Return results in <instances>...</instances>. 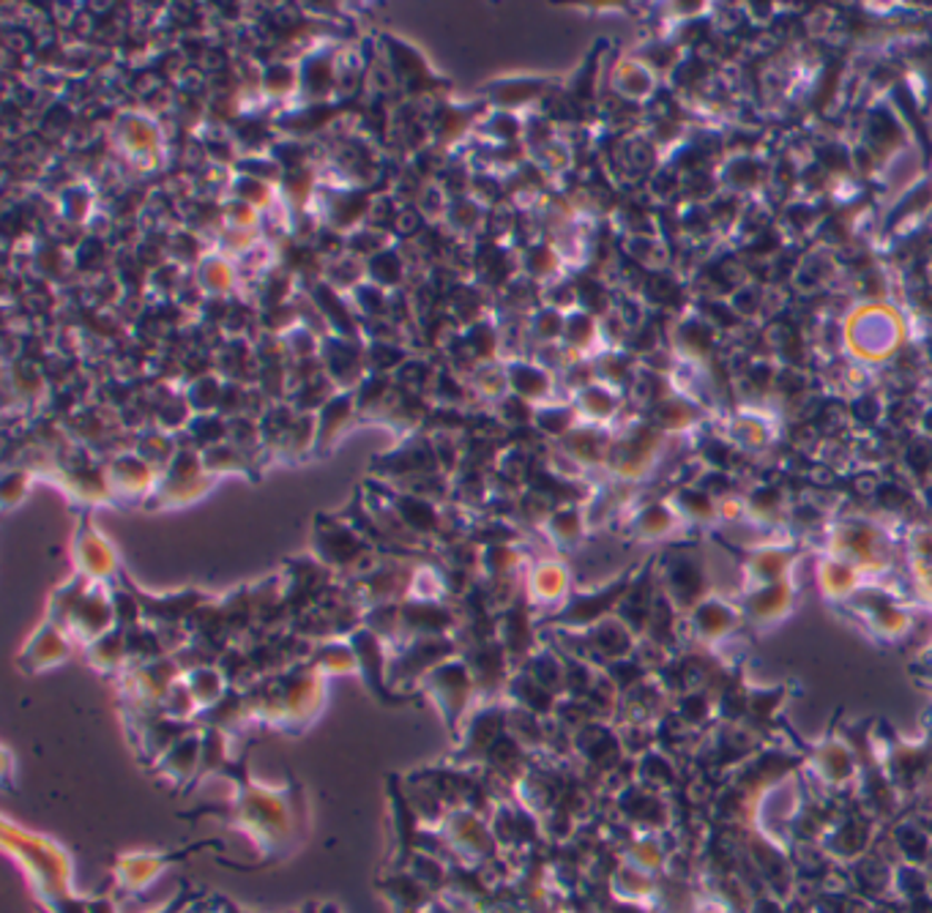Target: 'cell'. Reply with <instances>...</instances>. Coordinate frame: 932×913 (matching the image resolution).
<instances>
[{
  "label": "cell",
  "mask_w": 932,
  "mask_h": 913,
  "mask_svg": "<svg viewBox=\"0 0 932 913\" xmlns=\"http://www.w3.org/2000/svg\"><path fill=\"white\" fill-rule=\"evenodd\" d=\"M244 692L255 722L279 733L307 731L326 706V678L309 662L262 676Z\"/></svg>",
  "instance_id": "obj_1"
},
{
  "label": "cell",
  "mask_w": 932,
  "mask_h": 913,
  "mask_svg": "<svg viewBox=\"0 0 932 913\" xmlns=\"http://www.w3.org/2000/svg\"><path fill=\"white\" fill-rule=\"evenodd\" d=\"M418 695L427 697L435 706V712L444 720L446 731H449L452 742L457 738L459 727H463L465 717L470 714V708L479 703V695H476L474 673H470L468 662H465L463 654L452 656L444 665L435 667L422 684H418Z\"/></svg>",
  "instance_id": "obj_2"
},
{
  "label": "cell",
  "mask_w": 932,
  "mask_h": 913,
  "mask_svg": "<svg viewBox=\"0 0 932 913\" xmlns=\"http://www.w3.org/2000/svg\"><path fill=\"white\" fill-rule=\"evenodd\" d=\"M506 736V703L493 701V703H476L470 708V714L465 717L463 727H459L457 738H454V752H452V766H484L489 750Z\"/></svg>",
  "instance_id": "obj_3"
},
{
  "label": "cell",
  "mask_w": 932,
  "mask_h": 913,
  "mask_svg": "<svg viewBox=\"0 0 932 913\" xmlns=\"http://www.w3.org/2000/svg\"><path fill=\"white\" fill-rule=\"evenodd\" d=\"M829 555L851 560L864 575L889 569V536L867 520H845L832 534Z\"/></svg>",
  "instance_id": "obj_4"
},
{
  "label": "cell",
  "mask_w": 932,
  "mask_h": 913,
  "mask_svg": "<svg viewBox=\"0 0 932 913\" xmlns=\"http://www.w3.org/2000/svg\"><path fill=\"white\" fill-rule=\"evenodd\" d=\"M348 641L358 656V678L367 686L369 695H373L375 701L386 703V706H399V703L408 701V697L394 692L391 684H388L391 648H388L375 632H369L367 626H361L354 635H348Z\"/></svg>",
  "instance_id": "obj_5"
},
{
  "label": "cell",
  "mask_w": 932,
  "mask_h": 913,
  "mask_svg": "<svg viewBox=\"0 0 932 913\" xmlns=\"http://www.w3.org/2000/svg\"><path fill=\"white\" fill-rule=\"evenodd\" d=\"M465 652L468 654H463V656H465V662H468L470 673H474L479 703L504 701L506 684H509L512 673H515V665H512L509 654L500 648L498 641L476 643L474 648H465Z\"/></svg>",
  "instance_id": "obj_6"
},
{
  "label": "cell",
  "mask_w": 932,
  "mask_h": 913,
  "mask_svg": "<svg viewBox=\"0 0 932 913\" xmlns=\"http://www.w3.org/2000/svg\"><path fill=\"white\" fill-rule=\"evenodd\" d=\"M200 750H202V727L187 733L178 744H172L165 755L153 763V772L159 774L161 780H167L170 785L181 787L187 785V791H192V783L197 777V768H200Z\"/></svg>",
  "instance_id": "obj_7"
},
{
  "label": "cell",
  "mask_w": 932,
  "mask_h": 913,
  "mask_svg": "<svg viewBox=\"0 0 932 913\" xmlns=\"http://www.w3.org/2000/svg\"><path fill=\"white\" fill-rule=\"evenodd\" d=\"M856 320L864 324L862 337H853L851 343L862 356H867V359H883V356H889L892 350L900 348V320L894 318L892 312H886V309L881 307H872L867 312L859 315Z\"/></svg>",
  "instance_id": "obj_8"
},
{
  "label": "cell",
  "mask_w": 932,
  "mask_h": 913,
  "mask_svg": "<svg viewBox=\"0 0 932 913\" xmlns=\"http://www.w3.org/2000/svg\"><path fill=\"white\" fill-rule=\"evenodd\" d=\"M71 654V643L66 637V629L56 624L41 626L39 632L31 637L26 648L20 654V667L28 673V676H36L41 671H50V667L63 665Z\"/></svg>",
  "instance_id": "obj_9"
},
{
  "label": "cell",
  "mask_w": 932,
  "mask_h": 913,
  "mask_svg": "<svg viewBox=\"0 0 932 913\" xmlns=\"http://www.w3.org/2000/svg\"><path fill=\"white\" fill-rule=\"evenodd\" d=\"M197 727H200L197 722H178V720L167 717L165 712H159L157 717L148 720L131 738H135L137 752H140L142 761L153 766V763H157L159 757L172 747V744L181 742L187 733L197 731Z\"/></svg>",
  "instance_id": "obj_10"
},
{
  "label": "cell",
  "mask_w": 932,
  "mask_h": 913,
  "mask_svg": "<svg viewBox=\"0 0 932 913\" xmlns=\"http://www.w3.org/2000/svg\"><path fill=\"white\" fill-rule=\"evenodd\" d=\"M793 602H796V588H793V583L780 580L772 583V586L752 588L750 594H746L744 613L750 616L752 624L774 626L793 611Z\"/></svg>",
  "instance_id": "obj_11"
},
{
  "label": "cell",
  "mask_w": 932,
  "mask_h": 913,
  "mask_svg": "<svg viewBox=\"0 0 932 913\" xmlns=\"http://www.w3.org/2000/svg\"><path fill=\"white\" fill-rule=\"evenodd\" d=\"M504 701L509 703V706L525 708V712L536 714V717L549 720L555 714V706H558L561 697L555 695V692H549L547 686L534 682L528 673L519 671V667H517V671L512 673L509 684H506Z\"/></svg>",
  "instance_id": "obj_12"
},
{
  "label": "cell",
  "mask_w": 932,
  "mask_h": 913,
  "mask_svg": "<svg viewBox=\"0 0 932 913\" xmlns=\"http://www.w3.org/2000/svg\"><path fill=\"white\" fill-rule=\"evenodd\" d=\"M817 588L834 602L851 599V596H856L859 591L864 588V572L859 569V566H853L851 560L826 555V558L817 564Z\"/></svg>",
  "instance_id": "obj_13"
},
{
  "label": "cell",
  "mask_w": 932,
  "mask_h": 913,
  "mask_svg": "<svg viewBox=\"0 0 932 913\" xmlns=\"http://www.w3.org/2000/svg\"><path fill=\"white\" fill-rule=\"evenodd\" d=\"M86 662L93 667V671L101 673V676H116V678L121 676V673L129 667L127 632L110 629L107 635H101L93 643H88Z\"/></svg>",
  "instance_id": "obj_14"
},
{
  "label": "cell",
  "mask_w": 932,
  "mask_h": 913,
  "mask_svg": "<svg viewBox=\"0 0 932 913\" xmlns=\"http://www.w3.org/2000/svg\"><path fill=\"white\" fill-rule=\"evenodd\" d=\"M249 722H255V717H252V708H249L247 692L236 689V686L227 689V695L217 703V706L208 708V712H202L200 717H197V725L200 727H217V731H225L227 736L241 731V727L249 725Z\"/></svg>",
  "instance_id": "obj_15"
},
{
  "label": "cell",
  "mask_w": 932,
  "mask_h": 913,
  "mask_svg": "<svg viewBox=\"0 0 932 913\" xmlns=\"http://www.w3.org/2000/svg\"><path fill=\"white\" fill-rule=\"evenodd\" d=\"M793 566V555L782 547L763 545L752 553L750 564L744 566L746 575H750V591L761 586H772V583L787 580V572Z\"/></svg>",
  "instance_id": "obj_16"
},
{
  "label": "cell",
  "mask_w": 932,
  "mask_h": 913,
  "mask_svg": "<svg viewBox=\"0 0 932 913\" xmlns=\"http://www.w3.org/2000/svg\"><path fill=\"white\" fill-rule=\"evenodd\" d=\"M309 667L318 671L323 678L334 676H358V656L350 646V641H328L320 643L313 654H309Z\"/></svg>",
  "instance_id": "obj_17"
},
{
  "label": "cell",
  "mask_w": 932,
  "mask_h": 913,
  "mask_svg": "<svg viewBox=\"0 0 932 913\" xmlns=\"http://www.w3.org/2000/svg\"><path fill=\"white\" fill-rule=\"evenodd\" d=\"M184 682H187L189 692L195 695L197 706H200V714L217 706V703L227 695V689H230V684H227V678L222 676V671H219L217 665L195 667V671L184 673Z\"/></svg>",
  "instance_id": "obj_18"
},
{
  "label": "cell",
  "mask_w": 932,
  "mask_h": 913,
  "mask_svg": "<svg viewBox=\"0 0 932 913\" xmlns=\"http://www.w3.org/2000/svg\"><path fill=\"white\" fill-rule=\"evenodd\" d=\"M692 621H695L697 632H701L703 637L720 641V637L731 635V629L736 626V611L722 599H703L695 605Z\"/></svg>",
  "instance_id": "obj_19"
},
{
  "label": "cell",
  "mask_w": 932,
  "mask_h": 913,
  "mask_svg": "<svg viewBox=\"0 0 932 913\" xmlns=\"http://www.w3.org/2000/svg\"><path fill=\"white\" fill-rule=\"evenodd\" d=\"M531 591L534 596H539L542 602H561L566 594H569V577H566L564 566H558L555 560H545V566L534 572V580H531Z\"/></svg>",
  "instance_id": "obj_20"
},
{
  "label": "cell",
  "mask_w": 932,
  "mask_h": 913,
  "mask_svg": "<svg viewBox=\"0 0 932 913\" xmlns=\"http://www.w3.org/2000/svg\"><path fill=\"white\" fill-rule=\"evenodd\" d=\"M678 512L665 504H654L641 512V517H637V530H641L645 539H665V536H671L673 530L678 528Z\"/></svg>",
  "instance_id": "obj_21"
},
{
  "label": "cell",
  "mask_w": 932,
  "mask_h": 913,
  "mask_svg": "<svg viewBox=\"0 0 932 913\" xmlns=\"http://www.w3.org/2000/svg\"><path fill=\"white\" fill-rule=\"evenodd\" d=\"M161 712L178 722H197V717H200V706H197L195 695L189 692L184 676L170 686V692H167L165 701H161Z\"/></svg>",
  "instance_id": "obj_22"
},
{
  "label": "cell",
  "mask_w": 932,
  "mask_h": 913,
  "mask_svg": "<svg viewBox=\"0 0 932 913\" xmlns=\"http://www.w3.org/2000/svg\"><path fill=\"white\" fill-rule=\"evenodd\" d=\"M675 506H678V515L681 520H692V523H708L711 517L716 515V504H714V495L703 493V489H681L678 495H675Z\"/></svg>",
  "instance_id": "obj_23"
}]
</instances>
